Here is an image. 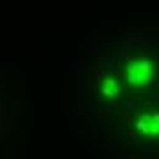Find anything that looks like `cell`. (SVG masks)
Returning <instances> with one entry per match:
<instances>
[{
    "label": "cell",
    "instance_id": "obj_3",
    "mask_svg": "<svg viewBox=\"0 0 159 159\" xmlns=\"http://www.w3.org/2000/svg\"><path fill=\"white\" fill-rule=\"evenodd\" d=\"M143 121H144V128H146V135H148V134H152V135H159V111L144 113Z\"/></svg>",
    "mask_w": 159,
    "mask_h": 159
},
{
    "label": "cell",
    "instance_id": "obj_2",
    "mask_svg": "<svg viewBox=\"0 0 159 159\" xmlns=\"http://www.w3.org/2000/svg\"><path fill=\"white\" fill-rule=\"evenodd\" d=\"M121 92V86H119V80L113 79V77H106L102 82V95L106 99H115Z\"/></svg>",
    "mask_w": 159,
    "mask_h": 159
},
{
    "label": "cell",
    "instance_id": "obj_1",
    "mask_svg": "<svg viewBox=\"0 0 159 159\" xmlns=\"http://www.w3.org/2000/svg\"><path fill=\"white\" fill-rule=\"evenodd\" d=\"M154 77V64L150 61H135L126 68V79L134 88H141Z\"/></svg>",
    "mask_w": 159,
    "mask_h": 159
}]
</instances>
